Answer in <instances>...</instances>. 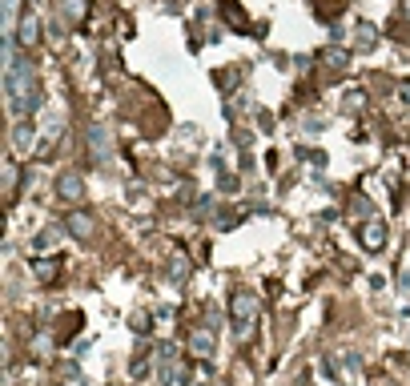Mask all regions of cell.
Here are the masks:
<instances>
[{
    "label": "cell",
    "mask_w": 410,
    "mask_h": 386,
    "mask_svg": "<svg viewBox=\"0 0 410 386\" xmlns=\"http://www.w3.org/2000/svg\"><path fill=\"white\" fill-rule=\"evenodd\" d=\"M85 8H89V0H64V4H61V21H69V25H81Z\"/></svg>",
    "instance_id": "obj_10"
},
{
    "label": "cell",
    "mask_w": 410,
    "mask_h": 386,
    "mask_svg": "<svg viewBox=\"0 0 410 386\" xmlns=\"http://www.w3.org/2000/svg\"><path fill=\"white\" fill-rule=\"evenodd\" d=\"M4 57H8V64H4V93H8V109H13V117H25V113L37 109V85H33V69L16 57V37H13V33L4 37Z\"/></svg>",
    "instance_id": "obj_1"
},
{
    "label": "cell",
    "mask_w": 410,
    "mask_h": 386,
    "mask_svg": "<svg viewBox=\"0 0 410 386\" xmlns=\"http://www.w3.org/2000/svg\"><path fill=\"white\" fill-rule=\"evenodd\" d=\"M13 141H16V145H21V149H25V145H28V129H25V125H16V133H13Z\"/></svg>",
    "instance_id": "obj_15"
},
{
    "label": "cell",
    "mask_w": 410,
    "mask_h": 386,
    "mask_svg": "<svg viewBox=\"0 0 410 386\" xmlns=\"http://www.w3.org/2000/svg\"><path fill=\"white\" fill-rule=\"evenodd\" d=\"M358 242L370 249V254H378V249L386 246V225H382V222H366V225L358 229Z\"/></svg>",
    "instance_id": "obj_8"
},
{
    "label": "cell",
    "mask_w": 410,
    "mask_h": 386,
    "mask_svg": "<svg viewBox=\"0 0 410 386\" xmlns=\"http://www.w3.org/2000/svg\"><path fill=\"white\" fill-rule=\"evenodd\" d=\"M346 61H350L346 49H326L322 52V64H330V69H346Z\"/></svg>",
    "instance_id": "obj_12"
},
{
    "label": "cell",
    "mask_w": 410,
    "mask_h": 386,
    "mask_svg": "<svg viewBox=\"0 0 410 386\" xmlns=\"http://www.w3.org/2000/svg\"><path fill=\"white\" fill-rule=\"evenodd\" d=\"M374 386H394V382H390V378H374Z\"/></svg>",
    "instance_id": "obj_19"
},
{
    "label": "cell",
    "mask_w": 410,
    "mask_h": 386,
    "mask_svg": "<svg viewBox=\"0 0 410 386\" xmlns=\"http://www.w3.org/2000/svg\"><path fill=\"white\" fill-rule=\"evenodd\" d=\"M398 97H402V105H410V85H402V89H398Z\"/></svg>",
    "instance_id": "obj_18"
},
{
    "label": "cell",
    "mask_w": 410,
    "mask_h": 386,
    "mask_svg": "<svg viewBox=\"0 0 410 386\" xmlns=\"http://www.w3.org/2000/svg\"><path fill=\"white\" fill-rule=\"evenodd\" d=\"M229 318H234V330L246 338L254 318H258V294L254 290H234L229 294Z\"/></svg>",
    "instance_id": "obj_2"
},
{
    "label": "cell",
    "mask_w": 410,
    "mask_h": 386,
    "mask_svg": "<svg viewBox=\"0 0 410 386\" xmlns=\"http://www.w3.org/2000/svg\"><path fill=\"white\" fill-rule=\"evenodd\" d=\"M64 229H69L76 242H93V234H97V222H93L89 213L76 210V213H69V217H64Z\"/></svg>",
    "instance_id": "obj_6"
},
{
    "label": "cell",
    "mask_w": 410,
    "mask_h": 386,
    "mask_svg": "<svg viewBox=\"0 0 410 386\" xmlns=\"http://www.w3.org/2000/svg\"><path fill=\"white\" fill-rule=\"evenodd\" d=\"M33 4H37V0H33Z\"/></svg>",
    "instance_id": "obj_21"
},
{
    "label": "cell",
    "mask_w": 410,
    "mask_h": 386,
    "mask_svg": "<svg viewBox=\"0 0 410 386\" xmlns=\"http://www.w3.org/2000/svg\"><path fill=\"white\" fill-rule=\"evenodd\" d=\"M16 45L21 49H37V40H40V21L33 16V8H25V13L16 16Z\"/></svg>",
    "instance_id": "obj_3"
},
{
    "label": "cell",
    "mask_w": 410,
    "mask_h": 386,
    "mask_svg": "<svg viewBox=\"0 0 410 386\" xmlns=\"http://www.w3.org/2000/svg\"><path fill=\"white\" fill-rule=\"evenodd\" d=\"M374 45H378V33H374V25H358V40H354V49H358V52H370Z\"/></svg>",
    "instance_id": "obj_11"
},
{
    "label": "cell",
    "mask_w": 410,
    "mask_h": 386,
    "mask_svg": "<svg viewBox=\"0 0 410 386\" xmlns=\"http://www.w3.org/2000/svg\"><path fill=\"white\" fill-rule=\"evenodd\" d=\"M4 193H8V198H16V165H13V161L4 165Z\"/></svg>",
    "instance_id": "obj_14"
},
{
    "label": "cell",
    "mask_w": 410,
    "mask_h": 386,
    "mask_svg": "<svg viewBox=\"0 0 410 386\" xmlns=\"http://www.w3.org/2000/svg\"><path fill=\"white\" fill-rule=\"evenodd\" d=\"M133 330H137V334H145V330H149V318H145V314H137V318H133Z\"/></svg>",
    "instance_id": "obj_16"
},
{
    "label": "cell",
    "mask_w": 410,
    "mask_h": 386,
    "mask_svg": "<svg viewBox=\"0 0 410 386\" xmlns=\"http://www.w3.org/2000/svg\"><path fill=\"white\" fill-rule=\"evenodd\" d=\"M402 13H406V21H410V0H406V4H402Z\"/></svg>",
    "instance_id": "obj_20"
},
{
    "label": "cell",
    "mask_w": 410,
    "mask_h": 386,
    "mask_svg": "<svg viewBox=\"0 0 410 386\" xmlns=\"http://www.w3.org/2000/svg\"><path fill=\"white\" fill-rule=\"evenodd\" d=\"M222 13L229 16V21H234L237 28H246V13H241V8H237L234 0H222Z\"/></svg>",
    "instance_id": "obj_13"
},
{
    "label": "cell",
    "mask_w": 410,
    "mask_h": 386,
    "mask_svg": "<svg viewBox=\"0 0 410 386\" xmlns=\"http://www.w3.org/2000/svg\"><path fill=\"white\" fill-rule=\"evenodd\" d=\"M213 346H217V334H213V326H198V330H193V334H189V354H193V358H210L213 354Z\"/></svg>",
    "instance_id": "obj_4"
},
{
    "label": "cell",
    "mask_w": 410,
    "mask_h": 386,
    "mask_svg": "<svg viewBox=\"0 0 410 386\" xmlns=\"http://www.w3.org/2000/svg\"><path fill=\"white\" fill-rule=\"evenodd\" d=\"M89 153H93V161H109V157H113L109 129H101V125H93V129H89Z\"/></svg>",
    "instance_id": "obj_7"
},
{
    "label": "cell",
    "mask_w": 410,
    "mask_h": 386,
    "mask_svg": "<svg viewBox=\"0 0 410 386\" xmlns=\"http://www.w3.org/2000/svg\"><path fill=\"white\" fill-rule=\"evenodd\" d=\"M61 258H37V262H33V278H37L40 286H49V282H57V278H61Z\"/></svg>",
    "instance_id": "obj_9"
},
{
    "label": "cell",
    "mask_w": 410,
    "mask_h": 386,
    "mask_svg": "<svg viewBox=\"0 0 410 386\" xmlns=\"http://www.w3.org/2000/svg\"><path fill=\"white\" fill-rule=\"evenodd\" d=\"M57 198H61V201H73V205L85 198V181H81V174L64 169V174L57 177Z\"/></svg>",
    "instance_id": "obj_5"
},
{
    "label": "cell",
    "mask_w": 410,
    "mask_h": 386,
    "mask_svg": "<svg viewBox=\"0 0 410 386\" xmlns=\"http://www.w3.org/2000/svg\"><path fill=\"white\" fill-rule=\"evenodd\" d=\"M145 370H149V358H137V362H133V378H141Z\"/></svg>",
    "instance_id": "obj_17"
}]
</instances>
